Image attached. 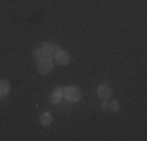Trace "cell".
<instances>
[{
	"instance_id": "3957f363",
	"label": "cell",
	"mask_w": 147,
	"mask_h": 141,
	"mask_svg": "<svg viewBox=\"0 0 147 141\" xmlns=\"http://www.w3.org/2000/svg\"><path fill=\"white\" fill-rule=\"evenodd\" d=\"M58 50H59V47H58L57 44H53V42H45L42 47H41L42 56H49V58H52L53 55H57Z\"/></svg>"
},
{
	"instance_id": "7a4b0ae2",
	"label": "cell",
	"mask_w": 147,
	"mask_h": 141,
	"mask_svg": "<svg viewBox=\"0 0 147 141\" xmlns=\"http://www.w3.org/2000/svg\"><path fill=\"white\" fill-rule=\"evenodd\" d=\"M63 96H64L66 100H69V102H77L82 97V93H80V89L77 86H67L63 91Z\"/></svg>"
},
{
	"instance_id": "8992f818",
	"label": "cell",
	"mask_w": 147,
	"mask_h": 141,
	"mask_svg": "<svg viewBox=\"0 0 147 141\" xmlns=\"http://www.w3.org/2000/svg\"><path fill=\"white\" fill-rule=\"evenodd\" d=\"M61 99H63V88L58 86L57 91L53 93V96H52V102H53V104H57V102L61 100Z\"/></svg>"
},
{
	"instance_id": "5b68a950",
	"label": "cell",
	"mask_w": 147,
	"mask_h": 141,
	"mask_svg": "<svg viewBox=\"0 0 147 141\" xmlns=\"http://www.w3.org/2000/svg\"><path fill=\"white\" fill-rule=\"evenodd\" d=\"M97 96L102 99V100H108V99L111 97V89L107 85H100V86L97 88Z\"/></svg>"
},
{
	"instance_id": "30bf717a",
	"label": "cell",
	"mask_w": 147,
	"mask_h": 141,
	"mask_svg": "<svg viewBox=\"0 0 147 141\" xmlns=\"http://www.w3.org/2000/svg\"><path fill=\"white\" fill-rule=\"evenodd\" d=\"M110 108H111L113 111H117V110H119V104H117L116 100H113V102H111V105H110Z\"/></svg>"
},
{
	"instance_id": "52a82bcc",
	"label": "cell",
	"mask_w": 147,
	"mask_h": 141,
	"mask_svg": "<svg viewBox=\"0 0 147 141\" xmlns=\"http://www.w3.org/2000/svg\"><path fill=\"white\" fill-rule=\"evenodd\" d=\"M9 91V83L6 80H0V96H5Z\"/></svg>"
},
{
	"instance_id": "6da1fadb",
	"label": "cell",
	"mask_w": 147,
	"mask_h": 141,
	"mask_svg": "<svg viewBox=\"0 0 147 141\" xmlns=\"http://www.w3.org/2000/svg\"><path fill=\"white\" fill-rule=\"evenodd\" d=\"M55 63L52 61V58H49V56H42L41 60H38V72L41 74H47L50 72L52 69H53Z\"/></svg>"
},
{
	"instance_id": "277c9868",
	"label": "cell",
	"mask_w": 147,
	"mask_h": 141,
	"mask_svg": "<svg viewBox=\"0 0 147 141\" xmlns=\"http://www.w3.org/2000/svg\"><path fill=\"white\" fill-rule=\"evenodd\" d=\"M55 60H57V63L58 64H61V66H66V64H69V60H71V56H69V54L66 50H59L57 52V55H55Z\"/></svg>"
},
{
	"instance_id": "9c48e42d",
	"label": "cell",
	"mask_w": 147,
	"mask_h": 141,
	"mask_svg": "<svg viewBox=\"0 0 147 141\" xmlns=\"http://www.w3.org/2000/svg\"><path fill=\"white\" fill-rule=\"evenodd\" d=\"M33 56H34L36 60H41V58H42V52H41V49H34Z\"/></svg>"
},
{
	"instance_id": "ba28073f",
	"label": "cell",
	"mask_w": 147,
	"mask_h": 141,
	"mask_svg": "<svg viewBox=\"0 0 147 141\" xmlns=\"http://www.w3.org/2000/svg\"><path fill=\"white\" fill-rule=\"evenodd\" d=\"M39 121H41V124H42V125H50V122H52L50 113H42L41 118H39Z\"/></svg>"
},
{
	"instance_id": "8fae6325",
	"label": "cell",
	"mask_w": 147,
	"mask_h": 141,
	"mask_svg": "<svg viewBox=\"0 0 147 141\" xmlns=\"http://www.w3.org/2000/svg\"><path fill=\"white\" fill-rule=\"evenodd\" d=\"M102 108H103V110H107V108H108V104H107V102H103V104H102Z\"/></svg>"
}]
</instances>
